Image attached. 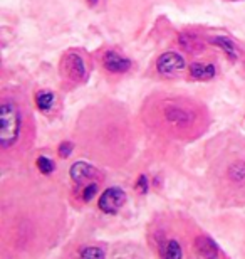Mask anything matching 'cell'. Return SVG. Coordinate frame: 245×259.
<instances>
[{
	"label": "cell",
	"mask_w": 245,
	"mask_h": 259,
	"mask_svg": "<svg viewBox=\"0 0 245 259\" xmlns=\"http://www.w3.org/2000/svg\"><path fill=\"white\" fill-rule=\"evenodd\" d=\"M143 125L158 137L193 142L210 126V113L200 100L178 93H153L139 111Z\"/></svg>",
	"instance_id": "3"
},
{
	"label": "cell",
	"mask_w": 245,
	"mask_h": 259,
	"mask_svg": "<svg viewBox=\"0 0 245 259\" xmlns=\"http://www.w3.org/2000/svg\"><path fill=\"white\" fill-rule=\"evenodd\" d=\"M56 100L57 98L51 90H40V91L35 93V96H34L35 106H37V110L42 111V113H49L52 108H54Z\"/></svg>",
	"instance_id": "16"
},
{
	"label": "cell",
	"mask_w": 245,
	"mask_h": 259,
	"mask_svg": "<svg viewBox=\"0 0 245 259\" xmlns=\"http://www.w3.org/2000/svg\"><path fill=\"white\" fill-rule=\"evenodd\" d=\"M69 177L77 187H84V185L91 182H103L104 175L101 174V170L94 167L92 163L86 162V160H79V162L72 163L69 168Z\"/></svg>",
	"instance_id": "8"
},
{
	"label": "cell",
	"mask_w": 245,
	"mask_h": 259,
	"mask_svg": "<svg viewBox=\"0 0 245 259\" xmlns=\"http://www.w3.org/2000/svg\"><path fill=\"white\" fill-rule=\"evenodd\" d=\"M148 187H150L148 177H146V175H139L138 180H136V184H134V189H136L139 194H146Z\"/></svg>",
	"instance_id": "21"
},
{
	"label": "cell",
	"mask_w": 245,
	"mask_h": 259,
	"mask_svg": "<svg viewBox=\"0 0 245 259\" xmlns=\"http://www.w3.org/2000/svg\"><path fill=\"white\" fill-rule=\"evenodd\" d=\"M64 207L57 197H2V241L14 254H37L57 239Z\"/></svg>",
	"instance_id": "2"
},
{
	"label": "cell",
	"mask_w": 245,
	"mask_h": 259,
	"mask_svg": "<svg viewBox=\"0 0 245 259\" xmlns=\"http://www.w3.org/2000/svg\"><path fill=\"white\" fill-rule=\"evenodd\" d=\"M178 44L180 48L186 51L190 54H198L202 53L203 48H205V42L202 40V37L198 34L193 32H181L178 35Z\"/></svg>",
	"instance_id": "14"
},
{
	"label": "cell",
	"mask_w": 245,
	"mask_h": 259,
	"mask_svg": "<svg viewBox=\"0 0 245 259\" xmlns=\"http://www.w3.org/2000/svg\"><path fill=\"white\" fill-rule=\"evenodd\" d=\"M74 135L86 157L109 168L124 167L136 150V126L131 113L113 100L86 106L77 116Z\"/></svg>",
	"instance_id": "1"
},
{
	"label": "cell",
	"mask_w": 245,
	"mask_h": 259,
	"mask_svg": "<svg viewBox=\"0 0 245 259\" xmlns=\"http://www.w3.org/2000/svg\"><path fill=\"white\" fill-rule=\"evenodd\" d=\"M74 147H76V143H72V142H61L59 148H57V153H59L61 158H67L74 152Z\"/></svg>",
	"instance_id": "20"
},
{
	"label": "cell",
	"mask_w": 245,
	"mask_h": 259,
	"mask_svg": "<svg viewBox=\"0 0 245 259\" xmlns=\"http://www.w3.org/2000/svg\"><path fill=\"white\" fill-rule=\"evenodd\" d=\"M61 74L64 79L74 82V84L84 82L87 77V66L84 56L77 53V51L66 53L61 61Z\"/></svg>",
	"instance_id": "6"
},
{
	"label": "cell",
	"mask_w": 245,
	"mask_h": 259,
	"mask_svg": "<svg viewBox=\"0 0 245 259\" xmlns=\"http://www.w3.org/2000/svg\"><path fill=\"white\" fill-rule=\"evenodd\" d=\"M131 59H128L126 56L119 54L114 49H106L101 54V66L104 67L106 72L111 74H124L131 69Z\"/></svg>",
	"instance_id": "10"
},
{
	"label": "cell",
	"mask_w": 245,
	"mask_h": 259,
	"mask_svg": "<svg viewBox=\"0 0 245 259\" xmlns=\"http://www.w3.org/2000/svg\"><path fill=\"white\" fill-rule=\"evenodd\" d=\"M188 72L195 81H210L217 76V66L212 61H195L188 66Z\"/></svg>",
	"instance_id": "12"
},
{
	"label": "cell",
	"mask_w": 245,
	"mask_h": 259,
	"mask_svg": "<svg viewBox=\"0 0 245 259\" xmlns=\"http://www.w3.org/2000/svg\"><path fill=\"white\" fill-rule=\"evenodd\" d=\"M99 185H101V182H91L84 185V187L79 189V197L82 202H91L92 197H96L97 192H99Z\"/></svg>",
	"instance_id": "19"
},
{
	"label": "cell",
	"mask_w": 245,
	"mask_h": 259,
	"mask_svg": "<svg viewBox=\"0 0 245 259\" xmlns=\"http://www.w3.org/2000/svg\"><path fill=\"white\" fill-rule=\"evenodd\" d=\"M97 2H99V0H87V4H89L91 7H94V5H97Z\"/></svg>",
	"instance_id": "22"
},
{
	"label": "cell",
	"mask_w": 245,
	"mask_h": 259,
	"mask_svg": "<svg viewBox=\"0 0 245 259\" xmlns=\"http://www.w3.org/2000/svg\"><path fill=\"white\" fill-rule=\"evenodd\" d=\"M208 42L218 49H222L223 54H225L230 61H233V63L240 58V49H238V46L233 42L230 37H227V35H210V37H208Z\"/></svg>",
	"instance_id": "13"
},
{
	"label": "cell",
	"mask_w": 245,
	"mask_h": 259,
	"mask_svg": "<svg viewBox=\"0 0 245 259\" xmlns=\"http://www.w3.org/2000/svg\"><path fill=\"white\" fill-rule=\"evenodd\" d=\"M77 259H106V252L101 246H84L77 254Z\"/></svg>",
	"instance_id": "17"
},
{
	"label": "cell",
	"mask_w": 245,
	"mask_h": 259,
	"mask_svg": "<svg viewBox=\"0 0 245 259\" xmlns=\"http://www.w3.org/2000/svg\"><path fill=\"white\" fill-rule=\"evenodd\" d=\"M128 200L126 192L121 187H109L99 195L97 207L104 214H118Z\"/></svg>",
	"instance_id": "9"
},
{
	"label": "cell",
	"mask_w": 245,
	"mask_h": 259,
	"mask_svg": "<svg viewBox=\"0 0 245 259\" xmlns=\"http://www.w3.org/2000/svg\"><path fill=\"white\" fill-rule=\"evenodd\" d=\"M193 249L200 259H222V251L210 236L200 234L195 237Z\"/></svg>",
	"instance_id": "11"
},
{
	"label": "cell",
	"mask_w": 245,
	"mask_h": 259,
	"mask_svg": "<svg viewBox=\"0 0 245 259\" xmlns=\"http://www.w3.org/2000/svg\"><path fill=\"white\" fill-rule=\"evenodd\" d=\"M185 69L186 59L180 53H175V51H166V53L160 54L158 59H156V72L161 77H165V79L178 77Z\"/></svg>",
	"instance_id": "7"
},
{
	"label": "cell",
	"mask_w": 245,
	"mask_h": 259,
	"mask_svg": "<svg viewBox=\"0 0 245 259\" xmlns=\"http://www.w3.org/2000/svg\"><path fill=\"white\" fill-rule=\"evenodd\" d=\"M160 259H183V249L178 239H166L161 242Z\"/></svg>",
	"instance_id": "15"
},
{
	"label": "cell",
	"mask_w": 245,
	"mask_h": 259,
	"mask_svg": "<svg viewBox=\"0 0 245 259\" xmlns=\"http://www.w3.org/2000/svg\"><path fill=\"white\" fill-rule=\"evenodd\" d=\"M207 160L217 199L225 205H245V137L218 135L208 142Z\"/></svg>",
	"instance_id": "4"
},
{
	"label": "cell",
	"mask_w": 245,
	"mask_h": 259,
	"mask_svg": "<svg viewBox=\"0 0 245 259\" xmlns=\"http://www.w3.org/2000/svg\"><path fill=\"white\" fill-rule=\"evenodd\" d=\"M35 121L29 101L20 90L5 88L0 95V153L2 162L22 158L32 148Z\"/></svg>",
	"instance_id": "5"
},
{
	"label": "cell",
	"mask_w": 245,
	"mask_h": 259,
	"mask_svg": "<svg viewBox=\"0 0 245 259\" xmlns=\"http://www.w3.org/2000/svg\"><path fill=\"white\" fill-rule=\"evenodd\" d=\"M35 167L42 175H51L56 170V163L45 155H39L37 160H35Z\"/></svg>",
	"instance_id": "18"
}]
</instances>
